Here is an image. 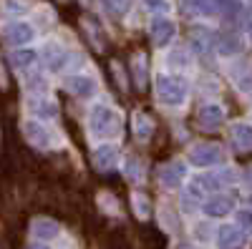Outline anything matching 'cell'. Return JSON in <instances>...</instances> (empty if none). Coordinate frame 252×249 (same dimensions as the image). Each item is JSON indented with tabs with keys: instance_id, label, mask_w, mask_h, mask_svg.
<instances>
[{
	"instance_id": "cell-1",
	"label": "cell",
	"mask_w": 252,
	"mask_h": 249,
	"mask_svg": "<svg viewBox=\"0 0 252 249\" xmlns=\"http://www.w3.org/2000/svg\"><path fill=\"white\" fill-rule=\"evenodd\" d=\"M157 93L164 106H182L187 101V78L182 76H159Z\"/></svg>"
},
{
	"instance_id": "cell-2",
	"label": "cell",
	"mask_w": 252,
	"mask_h": 249,
	"mask_svg": "<svg viewBox=\"0 0 252 249\" xmlns=\"http://www.w3.org/2000/svg\"><path fill=\"white\" fill-rule=\"evenodd\" d=\"M89 126L96 136H119L121 131V118L114 109L109 106H96L91 111V118H89Z\"/></svg>"
},
{
	"instance_id": "cell-3",
	"label": "cell",
	"mask_w": 252,
	"mask_h": 249,
	"mask_svg": "<svg viewBox=\"0 0 252 249\" xmlns=\"http://www.w3.org/2000/svg\"><path fill=\"white\" fill-rule=\"evenodd\" d=\"M189 161L194 166H212L217 161H222V146L217 143H194L192 149H189Z\"/></svg>"
},
{
	"instance_id": "cell-4",
	"label": "cell",
	"mask_w": 252,
	"mask_h": 249,
	"mask_svg": "<svg viewBox=\"0 0 252 249\" xmlns=\"http://www.w3.org/2000/svg\"><path fill=\"white\" fill-rule=\"evenodd\" d=\"M245 229L240 224H229V226H222L220 229V237H217V244L220 249H242L245 247Z\"/></svg>"
},
{
	"instance_id": "cell-5",
	"label": "cell",
	"mask_w": 252,
	"mask_h": 249,
	"mask_svg": "<svg viewBox=\"0 0 252 249\" xmlns=\"http://www.w3.org/2000/svg\"><path fill=\"white\" fill-rule=\"evenodd\" d=\"M33 35L35 33H33V28L28 23H10L3 30L5 43H10V46H26V43H31V40H33Z\"/></svg>"
},
{
	"instance_id": "cell-6",
	"label": "cell",
	"mask_w": 252,
	"mask_h": 249,
	"mask_svg": "<svg viewBox=\"0 0 252 249\" xmlns=\"http://www.w3.org/2000/svg\"><path fill=\"white\" fill-rule=\"evenodd\" d=\"M23 131H26V138L38 149H48L51 146V131L46 126H40L38 121H26L23 123Z\"/></svg>"
},
{
	"instance_id": "cell-7",
	"label": "cell",
	"mask_w": 252,
	"mask_h": 249,
	"mask_svg": "<svg viewBox=\"0 0 252 249\" xmlns=\"http://www.w3.org/2000/svg\"><path fill=\"white\" fill-rule=\"evenodd\" d=\"M66 88L71 91V93H76V96H81V98H89V96H94L96 93V81L91 78V76H68L66 78Z\"/></svg>"
},
{
	"instance_id": "cell-8",
	"label": "cell",
	"mask_w": 252,
	"mask_h": 249,
	"mask_svg": "<svg viewBox=\"0 0 252 249\" xmlns=\"http://www.w3.org/2000/svg\"><path fill=\"white\" fill-rule=\"evenodd\" d=\"M184 174H187V166L182 161H172V164H166L161 166V171H159V179L164 186H169V189H174V186H179L184 181Z\"/></svg>"
},
{
	"instance_id": "cell-9",
	"label": "cell",
	"mask_w": 252,
	"mask_h": 249,
	"mask_svg": "<svg viewBox=\"0 0 252 249\" xmlns=\"http://www.w3.org/2000/svg\"><path fill=\"white\" fill-rule=\"evenodd\" d=\"M174 23L172 20H166V18H157L154 23H152V40H154V46H166L169 40L174 38Z\"/></svg>"
},
{
	"instance_id": "cell-10",
	"label": "cell",
	"mask_w": 252,
	"mask_h": 249,
	"mask_svg": "<svg viewBox=\"0 0 252 249\" xmlns=\"http://www.w3.org/2000/svg\"><path fill=\"white\" fill-rule=\"evenodd\" d=\"M232 209H235V201L229 196H212L209 201H204L207 217H227V214H232Z\"/></svg>"
},
{
	"instance_id": "cell-11",
	"label": "cell",
	"mask_w": 252,
	"mask_h": 249,
	"mask_svg": "<svg viewBox=\"0 0 252 249\" xmlns=\"http://www.w3.org/2000/svg\"><path fill=\"white\" fill-rule=\"evenodd\" d=\"M31 232H33V237H38V239H56L58 234H61V226H58V221H53V219H35L33 224H31Z\"/></svg>"
},
{
	"instance_id": "cell-12",
	"label": "cell",
	"mask_w": 252,
	"mask_h": 249,
	"mask_svg": "<svg viewBox=\"0 0 252 249\" xmlns=\"http://www.w3.org/2000/svg\"><path fill=\"white\" fill-rule=\"evenodd\" d=\"M222 186V179L220 176H215V174H202V176H197L194 181H192V196H199V194H212V192H217Z\"/></svg>"
},
{
	"instance_id": "cell-13",
	"label": "cell",
	"mask_w": 252,
	"mask_h": 249,
	"mask_svg": "<svg viewBox=\"0 0 252 249\" xmlns=\"http://www.w3.org/2000/svg\"><path fill=\"white\" fill-rule=\"evenodd\" d=\"M222 121H224V111H222V106H217V103H209V106H204L199 111V123L207 126V129L220 126Z\"/></svg>"
},
{
	"instance_id": "cell-14",
	"label": "cell",
	"mask_w": 252,
	"mask_h": 249,
	"mask_svg": "<svg viewBox=\"0 0 252 249\" xmlns=\"http://www.w3.org/2000/svg\"><path fill=\"white\" fill-rule=\"evenodd\" d=\"M229 131H232L229 136H232L237 149H242V151L252 149V126H250V123H235Z\"/></svg>"
},
{
	"instance_id": "cell-15",
	"label": "cell",
	"mask_w": 252,
	"mask_h": 249,
	"mask_svg": "<svg viewBox=\"0 0 252 249\" xmlns=\"http://www.w3.org/2000/svg\"><path fill=\"white\" fill-rule=\"evenodd\" d=\"M116 159H119V149L111 146V143H103V146H98L96 154H94V161H96L98 169H111L116 164Z\"/></svg>"
},
{
	"instance_id": "cell-16",
	"label": "cell",
	"mask_w": 252,
	"mask_h": 249,
	"mask_svg": "<svg viewBox=\"0 0 252 249\" xmlns=\"http://www.w3.org/2000/svg\"><path fill=\"white\" fill-rule=\"evenodd\" d=\"M43 58H46V66L51 71H61L63 63H66V51H63L58 43H48L46 51H43Z\"/></svg>"
},
{
	"instance_id": "cell-17",
	"label": "cell",
	"mask_w": 252,
	"mask_h": 249,
	"mask_svg": "<svg viewBox=\"0 0 252 249\" xmlns=\"http://www.w3.org/2000/svg\"><path fill=\"white\" fill-rule=\"evenodd\" d=\"M131 121H134V134H136L139 141H146V138L152 136V129H154V126H152V121L146 118L144 113H134Z\"/></svg>"
},
{
	"instance_id": "cell-18",
	"label": "cell",
	"mask_w": 252,
	"mask_h": 249,
	"mask_svg": "<svg viewBox=\"0 0 252 249\" xmlns=\"http://www.w3.org/2000/svg\"><path fill=\"white\" fill-rule=\"evenodd\" d=\"M31 109H33L38 116H43V118H53V116L58 113V106H56L53 101H48L46 96H40V101H33Z\"/></svg>"
},
{
	"instance_id": "cell-19",
	"label": "cell",
	"mask_w": 252,
	"mask_h": 249,
	"mask_svg": "<svg viewBox=\"0 0 252 249\" xmlns=\"http://www.w3.org/2000/svg\"><path fill=\"white\" fill-rule=\"evenodd\" d=\"M10 60L15 68H26L35 60V51H28V48H18L15 53H10Z\"/></svg>"
},
{
	"instance_id": "cell-20",
	"label": "cell",
	"mask_w": 252,
	"mask_h": 249,
	"mask_svg": "<svg viewBox=\"0 0 252 249\" xmlns=\"http://www.w3.org/2000/svg\"><path fill=\"white\" fill-rule=\"evenodd\" d=\"M194 3H197V10L204 13V15L222 13V0H194Z\"/></svg>"
},
{
	"instance_id": "cell-21",
	"label": "cell",
	"mask_w": 252,
	"mask_h": 249,
	"mask_svg": "<svg viewBox=\"0 0 252 249\" xmlns=\"http://www.w3.org/2000/svg\"><path fill=\"white\" fill-rule=\"evenodd\" d=\"M131 204H134V212H136L139 219H146V217H149V201H146L141 194H134V196H131Z\"/></svg>"
},
{
	"instance_id": "cell-22",
	"label": "cell",
	"mask_w": 252,
	"mask_h": 249,
	"mask_svg": "<svg viewBox=\"0 0 252 249\" xmlns=\"http://www.w3.org/2000/svg\"><path fill=\"white\" fill-rule=\"evenodd\" d=\"M126 174H129V179H131V181H139V179H141V164H139V159H136V156L126 159Z\"/></svg>"
},
{
	"instance_id": "cell-23",
	"label": "cell",
	"mask_w": 252,
	"mask_h": 249,
	"mask_svg": "<svg viewBox=\"0 0 252 249\" xmlns=\"http://www.w3.org/2000/svg\"><path fill=\"white\" fill-rule=\"evenodd\" d=\"M131 71L136 76V83H139V86H144V55L141 53H136L131 58Z\"/></svg>"
},
{
	"instance_id": "cell-24",
	"label": "cell",
	"mask_w": 252,
	"mask_h": 249,
	"mask_svg": "<svg viewBox=\"0 0 252 249\" xmlns=\"http://www.w3.org/2000/svg\"><path fill=\"white\" fill-rule=\"evenodd\" d=\"M144 8L152 13H169V0H144Z\"/></svg>"
},
{
	"instance_id": "cell-25",
	"label": "cell",
	"mask_w": 252,
	"mask_h": 249,
	"mask_svg": "<svg viewBox=\"0 0 252 249\" xmlns=\"http://www.w3.org/2000/svg\"><path fill=\"white\" fill-rule=\"evenodd\" d=\"M220 51L222 53H237L240 51V40L235 35H229V38H222V43H220Z\"/></svg>"
},
{
	"instance_id": "cell-26",
	"label": "cell",
	"mask_w": 252,
	"mask_h": 249,
	"mask_svg": "<svg viewBox=\"0 0 252 249\" xmlns=\"http://www.w3.org/2000/svg\"><path fill=\"white\" fill-rule=\"evenodd\" d=\"M3 5L10 13H26V3H23V0H3Z\"/></svg>"
},
{
	"instance_id": "cell-27",
	"label": "cell",
	"mask_w": 252,
	"mask_h": 249,
	"mask_svg": "<svg viewBox=\"0 0 252 249\" xmlns=\"http://www.w3.org/2000/svg\"><path fill=\"white\" fill-rule=\"evenodd\" d=\"M240 226L245 229V226H252V212H242L240 214Z\"/></svg>"
},
{
	"instance_id": "cell-28",
	"label": "cell",
	"mask_w": 252,
	"mask_h": 249,
	"mask_svg": "<svg viewBox=\"0 0 252 249\" xmlns=\"http://www.w3.org/2000/svg\"><path fill=\"white\" fill-rule=\"evenodd\" d=\"M245 186H247V189H252V166L245 171Z\"/></svg>"
},
{
	"instance_id": "cell-29",
	"label": "cell",
	"mask_w": 252,
	"mask_h": 249,
	"mask_svg": "<svg viewBox=\"0 0 252 249\" xmlns=\"http://www.w3.org/2000/svg\"><path fill=\"white\" fill-rule=\"evenodd\" d=\"M31 249H48V247H46V244H33Z\"/></svg>"
},
{
	"instance_id": "cell-30",
	"label": "cell",
	"mask_w": 252,
	"mask_h": 249,
	"mask_svg": "<svg viewBox=\"0 0 252 249\" xmlns=\"http://www.w3.org/2000/svg\"><path fill=\"white\" fill-rule=\"evenodd\" d=\"M174 249H194V247H187V244H179V247H174Z\"/></svg>"
}]
</instances>
